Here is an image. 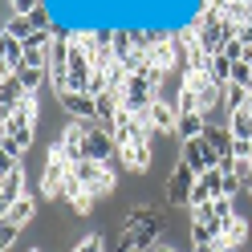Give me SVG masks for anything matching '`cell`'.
<instances>
[{
    "label": "cell",
    "instance_id": "obj_3",
    "mask_svg": "<svg viewBox=\"0 0 252 252\" xmlns=\"http://www.w3.org/2000/svg\"><path fill=\"white\" fill-rule=\"evenodd\" d=\"M191 25H195V33H199V45H203L212 57L224 49V41H228V21L220 17V12H203V8H199V17H195Z\"/></svg>",
    "mask_w": 252,
    "mask_h": 252
},
{
    "label": "cell",
    "instance_id": "obj_28",
    "mask_svg": "<svg viewBox=\"0 0 252 252\" xmlns=\"http://www.w3.org/2000/svg\"><path fill=\"white\" fill-rule=\"evenodd\" d=\"M244 252H252V244H248V248H244Z\"/></svg>",
    "mask_w": 252,
    "mask_h": 252
},
{
    "label": "cell",
    "instance_id": "obj_4",
    "mask_svg": "<svg viewBox=\"0 0 252 252\" xmlns=\"http://www.w3.org/2000/svg\"><path fill=\"white\" fill-rule=\"evenodd\" d=\"M179 159L191 167L195 175H203V171L220 167V159H224V155H220V151L208 143V138H191V143H179Z\"/></svg>",
    "mask_w": 252,
    "mask_h": 252
},
{
    "label": "cell",
    "instance_id": "obj_2",
    "mask_svg": "<svg viewBox=\"0 0 252 252\" xmlns=\"http://www.w3.org/2000/svg\"><path fill=\"white\" fill-rule=\"evenodd\" d=\"M195 171L187 167L183 159H175L171 163V171H167V187H163V195H167V203L171 208H187L191 203V191H195Z\"/></svg>",
    "mask_w": 252,
    "mask_h": 252
},
{
    "label": "cell",
    "instance_id": "obj_8",
    "mask_svg": "<svg viewBox=\"0 0 252 252\" xmlns=\"http://www.w3.org/2000/svg\"><path fill=\"white\" fill-rule=\"evenodd\" d=\"M17 199H25V167L21 163L0 175V212H8Z\"/></svg>",
    "mask_w": 252,
    "mask_h": 252
},
{
    "label": "cell",
    "instance_id": "obj_18",
    "mask_svg": "<svg viewBox=\"0 0 252 252\" xmlns=\"http://www.w3.org/2000/svg\"><path fill=\"white\" fill-rule=\"evenodd\" d=\"M244 106H248V90L244 86H224V114H236Z\"/></svg>",
    "mask_w": 252,
    "mask_h": 252
},
{
    "label": "cell",
    "instance_id": "obj_13",
    "mask_svg": "<svg viewBox=\"0 0 252 252\" xmlns=\"http://www.w3.org/2000/svg\"><path fill=\"white\" fill-rule=\"evenodd\" d=\"M33 212H37V203H33V195H25V199H17L8 212H0V220H8V224H17V228H25L29 220H33Z\"/></svg>",
    "mask_w": 252,
    "mask_h": 252
},
{
    "label": "cell",
    "instance_id": "obj_23",
    "mask_svg": "<svg viewBox=\"0 0 252 252\" xmlns=\"http://www.w3.org/2000/svg\"><path fill=\"white\" fill-rule=\"evenodd\" d=\"M17 236H21V228H17V224L0 220V248H12V244H17Z\"/></svg>",
    "mask_w": 252,
    "mask_h": 252
},
{
    "label": "cell",
    "instance_id": "obj_5",
    "mask_svg": "<svg viewBox=\"0 0 252 252\" xmlns=\"http://www.w3.org/2000/svg\"><path fill=\"white\" fill-rule=\"evenodd\" d=\"M57 102H61V110H65L73 122H98V102H94L90 94H82V90L57 94Z\"/></svg>",
    "mask_w": 252,
    "mask_h": 252
},
{
    "label": "cell",
    "instance_id": "obj_17",
    "mask_svg": "<svg viewBox=\"0 0 252 252\" xmlns=\"http://www.w3.org/2000/svg\"><path fill=\"white\" fill-rule=\"evenodd\" d=\"M208 73H212V82H216V86H232V61H228V57H220V53H216V57L208 61Z\"/></svg>",
    "mask_w": 252,
    "mask_h": 252
},
{
    "label": "cell",
    "instance_id": "obj_27",
    "mask_svg": "<svg viewBox=\"0 0 252 252\" xmlns=\"http://www.w3.org/2000/svg\"><path fill=\"white\" fill-rule=\"evenodd\" d=\"M244 191H248V195H252V179H248V183H244Z\"/></svg>",
    "mask_w": 252,
    "mask_h": 252
},
{
    "label": "cell",
    "instance_id": "obj_15",
    "mask_svg": "<svg viewBox=\"0 0 252 252\" xmlns=\"http://www.w3.org/2000/svg\"><path fill=\"white\" fill-rule=\"evenodd\" d=\"M228 130H232V138H248V143H252V114H248V110L228 114Z\"/></svg>",
    "mask_w": 252,
    "mask_h": 252
},
{
    "label": "cell",
    "instance_id": "obj_21",
    "mask_svg": "<svg viewBox=\"0 0 252 252\" xmlns=\"http://www.w3.org/2000/svg\"><path fill=\"white\" fill-rule=\"evenodd\" d=\"M232 86H252V61H232Z\"/></svg>",
    "mask_w": 252,
    "mask_h": 252
},
{
    "label": "cell",
    "instance_id": "obj_6",
    "mask_svg": "<svg viewBox=\"0 0 252 252\" xmlns=\"http://www.w3.org/2000/svg\"><path fill=\"white\" fill-rule=\"evenodd\" d=\"M118 155V143H114V134L110 130H102L98 122L90 126V138H86V159H94V163H106L110 167V159Z\"/></svg>",
    "mask_w": 252,
    "mask_h": 252
},
{
    "label": "cell",
    "instance_id": "obj_20",
    "mask_svg": "<svg viewBox=\"0 0 252 252\" xmlns=\"http://www.w3.org/2000/svg\"><path fill=\"white\" fill-rule=\"evenodd\" d=\"M69 252H106V236H102V232H90V236H82Z\"/></svg>",
    "mask_w": 252,
    "mask_h": 252
},
{
    "label": "cell",
    "instance_id": "obj_19",
    "mask_svg": "<svg viewBox=\"0 0 252 252\" xmlns=\"http://www.w3.org/2000/svg\"><path fill=\"white\" fill-rule=\"evenodd\" d=\"M17 77H21V86H25L29 94H37V90H41V82L49 77V69H33V65H25V69H21Z\"/></svg>",
    "mask_w": 252,
    "mask_h": 252
},
{
    "label": "cell",
    "instance_id": "obj_22",
    "mask_svg": "<svg viewBox=\"0 0 252 252\" xmlns=\"http://www.w3.org/2000/svg\"><path fill=\"white\" fill-rule=\"evenodd\" d=\"M8 8H12V17H33L41 8V0H8Z\"/></svg>",
    "mask_w": 252,
    "mask_h": 252
},
{
    "label": "cell",
    "instance_id": "obj_25",
    "mask_svg": "<svg viewBox=\"0 0 252 252\" xmlns=\"http://www.w3.org/2000/svg\"><path fill=\"white\" fill-rule=\"evenodd\" d=\"M240 41L252 49V21H244V25H240Z\"/></svg>",
    "mask_w": 252,
    "mask_h": 252
},
{
    "label": "cell",
    "instance_id": "obj_7",
    "mask_svg": "<svg viewBox=\"0 0 252 252\" xmlns=\"http://www.w3.org/2000/svg\"><path fill=\"white\" fill-rule=\"evenodd\" d=\"M118 159H122V167L130 171V175H147L151 171V143L147 138H134V143H126L118 151Z\"/></svg>",
    "mask_w": 252,
    "mask_h": 252
},
{
    "label": "cell",
    "instance_id": "obj_16",
    "mask_svg": "<svg viewBox=\"0 0 252 252\" xmlns=\"http://www.w3.org/2000/svg\"><path fill=\"white\" fill-rule=\"evenodd\" d=\"M4 33H8V37H17V41H29V37L37 33V29H33V21H29V17H12V12H8Z\"/></svg>",
    "mask_w": 252,
    "mask_h": 252
},
{
    "label": "cell",
    "instance_id": "obj_10",
    "mask_svg": "<svg viewBox=\"0 0 252 252\" xmlns=\"http://www.w3.org/2000/svg\"><path fill=\"white\" fill-rule=\"evenodd\" d=\"M248 236H252L248 220H244V216H232L228 224H224V236H220V244H224L228 252H244V248H248Z\"/></svg>",
    "mask_w": 252,
    "mask_h": 252
},
{
    "label": "cell",
    "instance_id": "obj_11",
    "mask_svg": "<svg viewBox=\"0 0 252 252\" xmlns=\"http://www.w3.org/2000/svg\"><path fill=\"white\" fill-rule=\"evenodd\" d=\"M25 94H29V90L21 86L17 73H0V114H4V110H12V106L25 98Z\"/></svg>",
    "mask_w": 252,
    "mask_h": 252
},
{
    "label": "cell",
    "instance_id": "obj_14",
    "mask_svg": "<svg viewBox=\"0 0 252 252\" xmlns=\"http://www.w3.org/2000/svg\"><path fill=\"white\" fill-rule=\"evenodd\" d=\"M203 138H208V143H212L220 155H232V143H236V138H232V130H228V122H224V126H220V122H208Z\"/></svg>",
    "mask_w": 252,
    "mask_h": 252
},
{
    "label": "cell",
    "instance_id": "obj_24",
    "mask_svg": "<svg viewBox=\"0 0 252 252\" xmlns=\"http://www.w3.org/2000/svg\"><path fill=\"white\" fill-rule=\"evenodd\" d=\"M232 155H236V159H252V143H248V138H236V143H232Z\"/></svg>",
    "mask_w": 252,
    "mask_h": 252
},
{
    "label": "cell",
    "instance_id": "obj_12",
    "mask_svg": "<svg viewBox=\"0 0 252 252\" xmlns=\"http://www.w3.org/2000/svg\"><path fill=\"white\" fill-rule=\"evenodd\" d=\"M203 130H208V118H203V114H179L175 143H191V138H203Z\"/></svg>",
    "mask_w": 252,
    "mask_h": 252
},
{
    "label": "cell",
    "instance_id": "obj_26",
    "mask_svg": "<svg viewBox=\"0 0 252 252\" xmlns=\"http://www.w3.org/2000/svg\"><path fill=\"white\" fill-rule=\"evenodd\" d=\"M203 252H228V248H224V244H220V240H216L212 248H203Z\"/></svg>",
    "mask_w": 252,
    "mask_h": 252
},
{
    "label": "cell",
    "instance_id": "obj_9",
    "mask_svg": "<svg viewBox=\"0 0 252 252\" xmlns=\"http://www.w3.org/2000/svg\"><path fill=\"white\" fill-rule=\"evenodd\" d=\"M151 122L159 134H171L175 138V126H179V110H175V98H159L151 106Z\"/></svg>",
    "mask_w": 252,
    "mask_h": 252
},
{
    "label": "cell",
    "instance_id": "obj_1",
    "mask_svg": "<svg viewBox=\"0 0 252 252\" xmlns=\"http://www.w3.org/2000/svg\"><path fill=\"white\" fill-rule=\"evenodd\" d=\"M65 179H69V159H65V151L53 143L49 155H45V167H41V191H45V199H61Z\"/></svg>",
    "mask_w": 252,
    "mask_h": 252
}]
</instances>
